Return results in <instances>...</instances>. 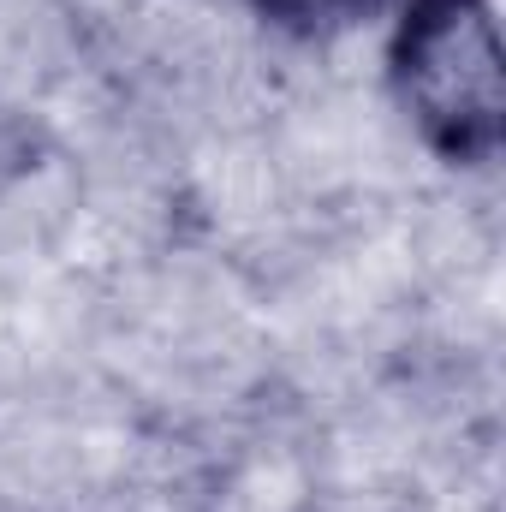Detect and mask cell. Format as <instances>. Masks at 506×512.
Listing matches in <instances>:
<instances>
[{"mask_svg":"<svg viewBox=\"0 0 506 512\" xmlns=\"http://www.w3.org/2000/svg\"><path fill=\"white\" fill-rule=\"evenodd\" d=\"M262 18H280V24H298V30H316V24H334V18H352L364 12L370 0H251Z\"/></svg>","mask_w":506,"mask_h":512,"instance_id":"2","label":"cell"},{"mask_svg":"<svg viewBox=\"0 0 506 512\" xmlns=\"http://www.w3.org/2000/svg\"><path fill=\"white\" fill-rule=\"evenodd\" d=\"M393 90L411 126L453 161L501 143L506 60L483 0H405L393 36Z\"/></svg>","mask_w":506,"mask_h":512,"instance_id":"1","label":"cell"}]
</instances>
